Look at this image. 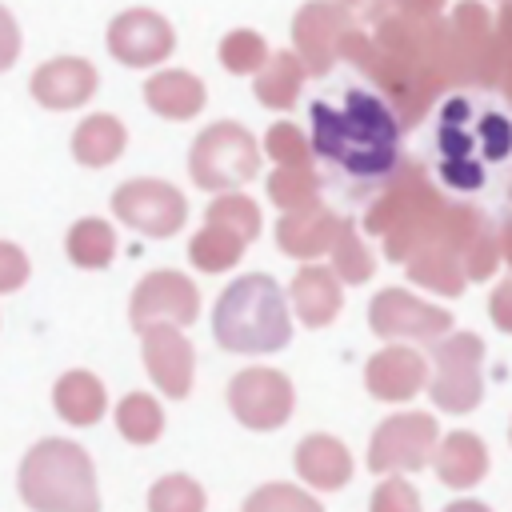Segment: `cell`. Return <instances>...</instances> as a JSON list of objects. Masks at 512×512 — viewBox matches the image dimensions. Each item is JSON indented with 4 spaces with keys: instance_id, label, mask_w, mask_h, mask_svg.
<instances>
[{
    "instance_id": "42",
    "label": "cell",
    "mask_w": 512,
    "mask_h": 512,
    "mask_svg": "<svg viewBox=\"0 0 512 512\" xmlns=\"http://www.w3.org/2000/svg\"><path fill=\"white\" fill-rule=\"evenodd\" d=\"M392 8L400 16H412V20H432L444 12V0H392Z\"/></svg>"
},
{
    "instance_id": "23",
    "label": "cell",
    "mask_w": 512,
    "mask_h": 512,
    "mask_svg": "<svg viewBox=\"0 0 512 512\" xmlns=\"http://www.w3.org/2000/svg\"><path fill=\"white\" fill-rule=\"evenodd\" d=\"M124 144H128V132L112 112H96V116L80 120V128L72 132V156L88 168L112 164L124 152Z\"/></svg>"
},
{
    "instance_id": "35",
    "label": "cell",
    "mask_w": 512,
    "mask_h": 512,
    "mask_svg": "<svg viewBox=\"0 0 512 512\" xmlns=\"http://www.w3.org/2000/svg\"><path fill=\"white\" fill-rule=\"evenodd\" d=\"M264 148H268V156H272L276 164H292V168L312 164V144H308V140H304V132H300L296 124H288V120L268 128Z\"/></svg>"
},
{
    "instance_id": "45",
    "label": "cell",
    "mask_w": 512,
    "mask_h": 512,
    "mask_svg": "<svg viewBox=\"0 0 512 512\" xmlns=\"http://www.w3.org/2000/svg\"><path fill=\"white\" fill-rule=\"evenodd\" d=\"M496 240H500V260H508V264H512V220L500 228V236H496Z\"/></svg>"
},
{
    "instance_id": "7",
    "label": "cell",
    "mask_w": 512,
    "mask_h": 512,
    "mask_svg": "<svg viewBox=\"0 0 512 512\" xmlns=\"http://www.w3.org/2000/svg\"><path fill=\"white\" fill-rule=\"evenodd\" d=\"M440 440L436 416L428 412H404L388 416L368 444V468L372 472H416L432 460V448Z\"/></svg>"
},
{
    "instance_id": "44",
    "label": "cell",
    "mask_w": 512,
    "mask_h": 512,
    "mask_svg": "<svg viewBox=\"0 0 512 512\" xmlns=\"http://www.w3.org/2000/svg\"><path fill=\"white\" fill-rule=\"evenodd\" d=\"M336 4H344L348 12H360V16H368V20H384V8H388L392 0H336Z\"/></svg>"
},
{
    "instance_id": "18",
    "label": "cell",
    "mask_w": 512,
    "mask_h": 512,
    "mask_svg": "<svg viewBox=\"0 0 512 512\" xmlns=\"http://www.w3.org/2000/svg\"><path fill=\"white\" fill-rule=\"evenodd\" d=\"M296 472L312 488L336 492V488H344L352 480V456H348V448L336 436L316 432V436H304L296 444Z\"/></svg>"
},
{
    "instance_id": "22",
    "label": "cell",
    "mask_w": 512,
    "mask_h": 512,
    "mask_svg": "<svg viewBox=\"0 0 512 512\" xmlns=\"http://www.w3.org/2000/svg\"><path fill=\"white\" fill-rule=\"evenodd\" d=\"M52 404H56V412H60L68 424H80V428H84V424H96V420L104 416L108 396H104V384H100L92 372L72 368V372H64V376L56 380Z\"/></svg>"
},
{
    "instance_id": "17",
    "label": "cell",
    "mask_w": 512,
    "mask_h": 512,
    "mask_svg": "<svg viewBox=\"0 0 512 512\" xmlns=\"http://www.w3.org/2000/svg\"><path fill=\"white\" fill-rule=\"evenodd\" d=\"M336 212H328L320 200L304 204V208H292L284 212V220L276 224V244L296 256V260H312V256H324L332 236H336Z\"/></svg>"
},
{
    "instance_id": "6",
    "label": "cell",
    "mask_w": 512,
    "mask_h": 512,
    "mask_svg": "<svg viewBox=\"0 0 512 512\" xmlns=\"http://www.w3.org/2000/svg\"><path fill=\"white\" fill-rule=\"evenodd\" d=\"M432 360H436L432 404L444 412H472L484 396V384H480L484 340L476 332H456V336L436 344Z\"/></svg>"
},
{
    "instance_id": "20",
    "label": "cell",
    "mask_w": 512,
    "mask_h": 512,
    "mask_svg": "<svg viewBox=\"0 0 512 512\" xmlns=\"http://www.w3.org/2000/svg\"><path fill=\"white\" fill-rule=\"evenodd\" d=\"M144 100L164 120H192L204 108V80L184 68H164L144 84Z\"/></svg>"
},
{
    "instance_id": "33",
    "label": "cell",
    "mask_w": 512,
    "mask_h": 512,
    "mask_svg": "<svg viewBox=\"0 0 512 512\" xmlns=\"http://www.w3.org/2000/svg\"><path fill=\"white\" fill-rule=\"evenodd\" d=\"M148 512H204V488L192 476H164L148 492Z\"/></svg>"
},
{
    "instance_id": "19",
    "label": "cell",
    "mask_w": 512,
    "mask_h": 512,
    "mask_svg": "<svg viewBox=\"0 0 512 512\" xmlns=\"http://www.w3.org/2000/svg\"><path fill=\"white\" fill-rule=\"evenodd\" d=\"M292 304L300 312V320L308 328H324L332 324V316L340 312L344 304V288H340V276L324 264H304L296 276H292Z\"/></svg>"
},
{
    "instance_id": "15",
    "label": "cell",
    "mask_w": 512,
    "mask_h": 512,
    "mask_svg": "<svg viewBox=\"0 0 512 512\" xmlns=\"http://www.w3.org/2000/svg\"><path fill=\"white\" fill-rule=\"evenodd\" d=\"M96 84H100V76H96V68L88 60H80V56H56V60H48V64H40L32 72V84L28 88L36 96V104L56 108V112H68V108H80L84 100H92L96 96Z\"/></svg>"
},
{
    "instance_id": "12",
    "label": "cell",
    "mask_w": 512,
    "mask_h": 512,
    "mask_svg": "<svg viewBox=\"0 0 512 512\" xmlns=\"http://www.w3.org/2000/svg\"><path fill=\"white\" fill-rule=\"evenodd\" d=\"M368 324L384 340H436L452 328V316L428 300H416L412 292L384 288L368 304Z\"/></svg>"
},
{
    "instance_id": "14",
    "label": "cell",
    "mask_w": 512,
    "mask_h": 512,
    "mask_svg": "<svg viewBox=\"0 0 512 512\" xmlns=\"http://www.w3.org/2000/svg\"><path fill=\"white\" fill-rule=\"evenodd\" d=\"M140 352H144V368L152 376V384L180 400L192 388V344L184 340L180 324H148L140 328Z\"/></svg>"
},
{
    "instance_id": "38",
    "label": "cell",
    "mask_w": 512,
    "mask_h": 512,
    "mask_svg": "<svg viewBox=\"0 0 512 512\" xmlns=\"http://www.w3.org/2000/svg\"><path fill=\"white\" fill-rule=\"evenodd\" d=\"M440 180L448 184V188H456V192H476V188H484V180H488V168L484 164H464V160H440Z\"/></svg>"
},
{
    "instance_id": "26",
    "label": "cell",
    "mask_w": 512,
    "mask_h": 512,
    "mask_svg": "<svg viewBox=\"0 0 512 512\" xmlns=\"http://www.w3.org/2000/svg\"><path fill=\"white\" fill-rule=\"evenodd\" d=\"M64 244H68V260L80 264V268H104L116 256V232H112V224H104L96 216L76 220L68 228V240Z\"/></svg>"
},
{
    "instance_id": "2",
    "label": "cell",
    "mask_w": 512,
    "mask_h": 512,
    "mask_svg": "<svg viewBox=\"0 0 512 512\" xmlns=\"http://www.w3.org/2000/svg\"><path fill=\"white\" fill-rule=\"evenodd\" d=\"M212 332L220 348L244 352V356H264L284 348L292 336V320H288V300L280 284L264 272H248L232 280L216 300Z\"/></svg>"
},
{
    "instance_id": "36",
    "label": "cell",
    "mask_w": 512,
    "mask_h": 512,
    "mask_svg": "<svg viewBox=\"0 0 512 512\" xmlns=\"http://www.w3.org/2000/svg\"><path fill=\"white\" fill-rule=\"evenodd\" d=\"M456 256H464L460 268H464L468 280H488V276L496 272V264H500V240H496V232L484 224V228H480Z\"/></svg>"
},
{
    "instance_id": "13",
    "label": "cell",
    "mask_w": 512,
    "mask_h": 512,
    "mask_svg": "<svg viewBox=\"0 0 512 512\" xmlns=\"http://www.w3.org/2000/svg\"><path fill=\"white\" fill-rule=\"evenodd\" d=\"M172 48H176V32L152 8H128L108 24V52L128 68L164 64Z\"/></svg>"
},
{
    "instance_id": "34",
    "label": "cell",
    "mask_w": 512,
    "mask_h": 512,
    "mask_svg": "<svg viewBox=\"0 0 512 512\" xmlns=\"http://www.w3.org/2000/svg\"><path fill=\"white\" fill-rule=\"evenodd\" d=\"M244 512H324L304 488L292 484H264L244 500Z\"/></svg>"
},
{
    "instance_id": "1",
    "label": "cell",
    "mask_w": 512,
    "mask_h": 512,
    "mask_svg": "<svg viewBox=\"0 0 512 512\" xmlns=\"http://www.w3.org/2000/svg\"><path fill=\"white\" fill-rule=\"evenodd\" d=\"M312 156H320L348 188L352 200L388 184L400 168V120L396 112L364 88H348L340 108L328 100L312 104Z\"/></svg>"
},
{
    "instance_id": "40",
    "label": "cell",
    "mask_w": 512,
    "mask_h": 512,
    "mask_svg": "<svg viewBox=\"0 0 512 512\" xmlns=\"http://www.w3.org/2000/svg\"><path fill=\"white\" fill-rule=\"evenodd\" d=\"M16 56H20V24H16V16L0 4V72L12 68Z\"/></svg>"
},
{
    "instance_id": "37",
    "label": "cell",
    "mask_w": 512,
    "mask_h": 512,
    "mask_svg": "<svg viewBox=\"0 0 512 512\" xmlns=\"http://www.w3.org/2000/svg\"><path fill=\"white\" fill-rule=\"evenodd\" d=\"M368 512H420V496L408 480H384L372 492V508Z\"/></svg>"
},
{
    "instance_id": "25",
    "label": "cell",
    "mask_w": 512,
    "mask_h": 512,
    "mask_svg": "<svg viewBox=\"0 0 512 512\" xmlns=\"http://www.w3.org/2000/svg\"><path fill=\"white\" fill-rule=\"evenodd\" d=\"M408 276L416 284L440 292V296H460L464 292V280H468L464 268H460V256L448 252V248H440V244H428L416 256H408Z\"/></svg>"
},
{
    "instance_id": "27",
    "label": "cell",
    "mask_w": 512,
    "mask_h": 512,
    "mask_svg": "<svg viewBox=\"0 0 512 512\" xmlns=\"http://www.w3.org/2000/svg\"><path fill=\"white\" fill-rule=\"evenodd\" d=\"M328 256H332V272L340 280H348V284H364L376 272V260H372V252L360 240V232H356L352 220H340L336 224V236L328 244Z\"/></svg>"
},
{
    "instance_id": "31",
    "label": "cell",
    "mask_w": 512,
    "mask_h": 512,
    "mask_svg": "<svg viewBox=\"0 0 512 512\" xmlns=\"http://www.w3.org/2000/svg\"><path fill=\"white\" fill-rule=\"evenodd\" d=\"M268 196H272L276 208L292 212V208H304V204L320 200V180H316L312 164H304V168L280 164V168L268 176Z\"/></svg>"
},
{
    "instance_id": "28",
    "label": "cell",
    "mask_w": 512,
    "mask_h": 512,
    "mask_svg": "<svg viewBox=\"0 0 512 512\" xmlns=\"http://www.w3.org/2000/svg\"><path fill=\"white\" fill-rule=\"evenodd\" d=\"M244 256V240L216 228V224H204L192 244H188V260L200 268V272H228L236 260Z\"/></svg>"
},
{
    "instance_id": "8",
    "label": "cell",
    "mask_w": 512,
    "mask_h": 512,
    "mask_svg": "<svg viewBox=\"0 0 512 512\" xmlns=\"http://www.w3.org/2000/svg\"><path fill=\"white\" fill-rule=\"evenodd\" d=\"M112 212L132 232H144L152 240H164V236H176L184 228L188 200H184V192H176L164 180H128V184L116 188Z\"/></svg>"
},
{
    "instance_id": "24",
    "label": "cell",
    "mask_w": 512,
    "mask_h": 512,
    "mask_svg": "<svg viewBox=\"0 0 512 512\" xmlns=\"http://www.w3.org/2000/svg\"><path fill=\"white\" fill-rule=\"evenodd\" d=\"M304 84V64L296 52H272L256 72V100L264 108H292Z\"/></svg>"
},
{
    "instance_id": "46",
    "label": "cell",
    "mask_w": 512,
    "mask_h": 512,
    "mask_svg": "<svg viewBox=\"0 0 512 512\" xmlns=\"http://www.w3.org/2000/svg\"><path fill=\"white\" fill-rule=\"evenodd\" d=\"M444 512H488V504H480V500H452Z\"/></svg>"
},
{
    "instance_id": "5",
    "label": "cell",
    "mask_w": 512,
    "mask_h": 512,
    "mask_svg": "<svg viewBox=\"0 0 512 512\" xmlns=\"http://www.w3.org/2000/svg\"><path fill=\"white\" fill-rule=\"evenodd\" d=\"M188 172L208 192H236L260 172V148L248 128L220 120L196 136L188 152Z\"/></svg>"
},
{
    "instance_id": "39",
    "label": "cell",
    "mask_w": 512,
    "mask_h": 512,
    "mask_svg": "<svg viewBox=\"0 0 512 512\" xmlns=\"http://www.w3.org/2000/svg\"><path fill=\"white\" fill-rule=\"evenodd\" d=\"M28 280V256L24 248L0 240V292H16Z\"/></svg>"
},
{
    "instance_id": "9",
    "label": "cell",
    "mask_w": 512,
    "mask_h": 512,
    "mask_svg": "<svg viewBox=\"0 0 512 512\" xmlns=\"http://www.w3.org/2000/svg\"><path fill=\"white\" fill-rule=\"evenodd\" d=\"M356 28L352 12L336 0H308L296 20H292V40H296V56L304 64V72L312 76H324L336 56H340V44L344 36Z\"/></svg>"
},
{
    "instance_id": "3",
    "label": "cell",
    "mask_w": 512,
    "mask_h": 512,
    "mask_svg": "<svg viewBox=\"0 0 512 512\" xmlns=\"http://www.w3.org/2000/svg\"><path fill=\"white\" fill-rule=\"evenodd\" d=\"M20 496L36 512H100L96 472L80 444L40 440L20 464Z\"/></svg>"
},
{
    "instance_id": "29",
    "label": "cell",
    "mask_w": 512,
    "mask_h": 512,
    "mask_svg": "<svg viewBox=\"0 0 512 512\" xmlns=\"http://www.w3.org/2000/svg\"><path fill=\"white\" fill-rule=\"evenodd\" d=\"M116 428L132 444H152L164 432V412L148 392H128L116 404Z\"/></svg>"
},
{
    "instance_id": "11",
    "label": "cell",
    "mask_w": 512,
    "mask_h": 512,
    "mask_svg": "<svg viewBox=\"0 0 512 512\" xmlns=\"http://www.w3.org/2000/svg\"><path fill=\"white\" fill-rule=\"evenodd\" d=\"M128 316L136 332L148 324H192L200 316V292L188 276L172 268H156L136 284Z\"/></svg>"
},
{
    "instance_id": "32",
    "label": "cell",
    "mask_w": 512,
    "mask_h": 512,
    "mask_svg": "<svg viewBox=\"0 0 512 512\" xmlns=\"http://www.w3.org/2000/svg\"><path fill=\"white\" fill-rule=\"evenodd\" d=\"M264 60H268V44H264V36L252 32V28H236V32H228V36L220 40V64H224L232 76H248V72L256 76Z\"/></svg>"
},
{
    "instance_id": "4",
    "label": "cell",
    "mask_w": 512,
    "mask_h": 512,
    "mask_svg": "<svg viewBox=\"0 0 512 512\" xmlns=\"http://www.w3.org/2000/svg\"><path fill=\"white\" fill-rule=\"evenodd\" d=\"M440 160H464V164H500L512 156V120L492 108H472L464 96H452L440 108V132H436Z\"/></svg>"
},
{
    "instance_id": "21",
    "label": "cell",
    "mask_w": 512,
    "mask_h": 512,
    "mask_svg": "<svg viewBox=\"0 0 512 512\" xmlns=\"http://www.w3.org/2000/svg\"><path fill=\"white\" fill-rule=\"evenodd\" d=\"M436 472L448 488H472L488 472V448L476 432H448L436 448Z\"/></svg>"
},
{
    "instance_id": "30",
    "label": "cell",
    "mask_w": 512,
    "mask_h": 512,
    "mask_svg": "<svg viewBox=\"0 0 512 512\" xmlns=\"http://www.w3.org/2000/svg\"><path fill=\"white\" fill-rule=\"evenodd\" d=\"M204 224H216V228H224V232H232V236H240V240L248 244V240L260 236V208H256V200H248L244 192H220V196L208 204Z\"/></svg>"
},
{
    "instance_id": "10",
    "label": "cell",
    "mask_w": 512,
    "mask_h": 512,
    "mask_svg": "<svg viewBox=\"0 0 512 512\" xmlns=\"http://www.w3.org/2000/svg\"><path fill=\"white\" fill-rule=\"evenodd\" d=\"M228 408L244 428L272 432L292 416V384L276 368H244L228 384Z\"/></svg>"
},
{
    "instance_id": "43",
    "label": "cell",
    "mask_w": 512,
    "mask_h": 512,
    "mask_svg": "<svg viewBox=\"0 0 512 512\" xmlns=\"http://www.w3.org/2000/svg\"><path fill=\"white\" fill-rule=\"evenodd\" d=\"M496 40H500V48L504 52H512V0H504L500 4V16H496Z\"/></svg>"
},
{
    "instance_id": "16",
    "label": "cell",
    "mask_w": 512,
    "mask_h": 512,
    "mask_svg": "<svg viewBox=\"0 0 512 512\" xmlns=\"http://www.w3.org/2000/svg\"><path fill=\"white\" fill-rule=\"evenodd\" d=\"M364 384H368V392H372L376 400L400 404V400H412V396L428 384V364H424L420 352L392 344V348H384V352H376V356L368 360Z\"/></svg>"
},
{
    "instance_id": "41",
    "label": "cell",
    "mask_w": 512,
    "mask_h": 512,
    "mask_svg": "<svg viewBox=\"0 0 512 512\" xmlns=\"http://www.w3.org/2000/svg\"><path fill=\"white\" fill-rule=\"evenodd\" d=\"M488 312H492V324H496L500 332H512V280H504V284L492 288Z\"/></svg>"
}]
</instances>
